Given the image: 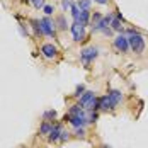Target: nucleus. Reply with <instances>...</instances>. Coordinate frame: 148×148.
<instances>
[{
    "label": "nucleus",
    "mask_w": 148,
    "mask_h": 148,
    "mask_svg": "<svg viewBox=\"0 0 148 148\" xmlns=\"http://www.w3.org/2000/svg\"><path fill=\"white\" fill-rule=\"evenodd\" d=\"M128 41H130V48L133 49L136 55L143 53V49H145V38H143L141 34H138V32H134V31H130Z\"/></svg>",
    "instance_id": "f257e3e1"
},
{
    "label": "nucleus",
    "mask_w": 148,
    "mask_h": 148,
    "mask_svg": "<svg viewBox=\"0 0 148 148\" xmlns=\"http://www.w3.org/2000/svg\"><path fill=\"white\" fill-rule=\"evenodd\" d=\"M70 31H72V36H73V39L77 41V43H80V41L85 39V26H84V24L73 22L72 27H70Z\"/></svg>",
    "instance_id": "f03ea898"
},
{
    "label": "nucleus",
    "mask_w": 148,
    "mask_h": 148,
    "mask_svg": "<svg viewBox=\"0 0 148 148\" xmlns=\"http://www.w3.org/2000/svg\"><path fill=\"white\" fill-rule=\"evenodd\" d=\"M97 55H99V49L95 46H90V48H85V49L80 51V58L85 65H89L94 58H97Z\"/></svg>",
    "instance_id": "7ed1b4c3"
},
{
    "label": "nucleus",
    "mask_w": 148,
    "mask_h": 148,
    "mask_svg": "<svg viewBox=\"0 0 148 148\" xmlns=\"http://www.w3.org/2000/svg\"><path fill=\"white\" fill-rule=\"evenodd\" d=\"M114 48L121 51V53H126L128 49H130V41H128V38L124 36V34H119L114 38Z\"/></svg>",
    "instance_id": "20e7f679"
},
{
    "label": "nucleus",
    "mask_w": 148,
    "mask_h": 148,
    "mask_svg": "<svg viewBox=\"0 0 148 148\" xmlns=\"http://www.w3.org/2000/svg\"><path fill=\"white\" fill-rule=\"evenodd\" d=\"M39 24H41V31H43L45 36H55V22L51 19L45 17V19L39 21Z\"/></svg>",
    "instance_id": "39448f33"
},
{
    "label": "nucleus",
    "mask_w": 148,
    "mask_h": 148,
    "mask_svg": "<svg viewBox=\"0 0 148 148\" xmlns=\"http://www.w3.org/2000/svg\"><path fill=\"white\" fill-rule=\"evenodd\" d=\"M68 121H70V124L75 126V128H84V126L89 124V121H87V112H84V114H80V116H68Z\"/></svg>",
    "instance_id": "423d86ee"
},
{
    "label": "nucleus",
    "mask_w": 148,
    "mask_h": 148,
    "mask_svg": "<svg viewBox=\"0 0 148 148\" xmlns=\"http://www.w3.org/2000/svg\"><path fill=\"white\" fill-rule=\"evenodd\" d=\"M41 53H43L45 58H55L58 55V49H56V46H53V45H43L41 46Z\"/></svg>",
    "instance_id": "0eeeda50"
},
{
    "label": "nucleus",
    "mask_w": 148,
    "mask_h": 148,
    "mask_svg": "<svg viewBox=\"0 0 148 148\" xmlns=\"http://www.w3.org/2000/svg\"><path fill=\"white\" fill-rule=\"evenodd\" d=\"M63 131V128H61V124H55L53 128H51V133L48 134V140H49V143H55V141H58L60 140V134Z\"/></svg>",
    "instance_id": "6e6552de"
},
{
    "label": "nucleus",
    "mask_w": 148,
    "mask_h": 148,
    "mask_svg": "<svg viewBox=\"0 0 148 148\" xmlns=\"http://www.w3.org/2000/svg\"><path fill=\"white\" fill-rule=\"evenodd\" d=\"M99 106H101V109H102V111L114 109V106H112V102H111L109 95H102V97H99Z\"/></svg>",
    "instance_id": "1a4fd4ad"
},
{
    "label": "nucleus",
    "mask_w": 148,
    "mask_h": 148,
    "mask_svg": "<svg viewBox=\"0 0 148 148\" xmlns=\"http://www.w3.org/2000/svg\"><path fill=\"white\" fill-rule=\"evenodd\" d=\"M107 95H109V99H111V102H112V106H114V107H116V106L123 101V94H121L119 90H111Z\"/></svg>",
    "instance_id": "9d476101"
},
{
    "label": "nucleus",
    "mask_w": 148,
    "mask_h": 148,
    "mask_svg": "<svg viewBox=\"0 0 148 148\" xmlns=\"http://www.w3.org/2000/svg\"><path fill=\"white\" fill-rule=\"evenodd\" d=\"M104 17L101 14H99V12H95V14L92 15V19H90V24H92V29L95 31L97 29V26H99V24H101V21H102Z\"/></svg>",
    "instance_id": "9b49d317"
},
{
    "label": "nucleus",
    "mask_w": 148,
    "mask_h": 148,
    "mask_svg": "<svg viewBox=\"0 0 148 148\" xmlns=\"http://www.w3.org/2000/svg\"><path fill=\"white\" fill-rule=\"evenodd\" d=\"M84 112H85V109H84V107H80V106L77 104V106H72V107H70L68 116H80V114H84Z\"/></svg>",
    "instance_id": "f8f14e48"
},
{
    "label": "nucleus",
    "mask_w": 148,
    "mask_h": 148,
    "mask_svg": "<svg viewBox=\"0 0 148 148\" xmlns=\"http://www.w3.org/2000/svg\"><path fill=\"white\" fill-rule=\"evenodd\" d=\"M51 128H53V124L48 123V121H45V123L41 124V128H39V134H49L51 133Z\"/></svg>",
    "instance_id": "ddd939ff"
},
{
    "label": "nucleus",
    "mask_w": 148,
    "mask_h": 148,
    "mask_svg": "<svg viewBox=\"0 0 148 148\" xmlns=\"http://www.w3.org/2000/svg\"><path fill=\"white\" fill-rule=\"evenodd\" d=\"M89 21H90V12L89 10H82V12H80V19H78V22L85 26Z\"/></svg>",
    "instance_id": "4468645a"
},
{
    "label": "nucleus",
    "mask_w": 148,
    "mask_h": 148,
    "mask_svg": "<svg viewBox=\"0 0 148 148\" xmlns=\"http://www.w3.org/2000/svg\"><path fill=\"white\" fill-rule=\"evenodd\" d=\"M121 21H123V17L121 15H116L114 19H112V22H111V26H112V29L114 31H121Z\"/></svg>",
    "instance_id": "2eb2a0df"
},
{
    "label": "nucleus",
    "mask_w": 148,
    "mask_h": 148,
    "mask_svg": "<svg viewBox=\"0 0 148 148\" xmlns=\"http://www.w3.org/2000/svg\"><path fill=\"white\" fill-rule=\"evenodd\" d=\"M77 5H78V9H80V10H89L90 0H78V2H77Z\"/></svg>",
    "instance_id": "dca6fc26"
},
{
    "label": "nucleus",
    "mask_w": 148,
    "mask_h": 148,
    "mask_svg": "<svg viewBox=\"0 0 148 148\" xmlns=\"http://www.w3.org/2000/svg\"><path fill=\"white\" fill-rule=\"evenodd\" d=\"M31 24H32V29L36 34H43V31H41V24H39V21H31Z\"/></svg>",
    "instance_id": "f3484780"
},
{
    "label": "nucleus",
    "mask_w": 148,
    "mask_h": 148,
    "mask_svg": "<svg viewBox=\"0 0 148 148\" xmlns=\"http://www.w3.org/2000/svg\"><path fill=\"white\" fill-rule=\"evenodd\" d=\"M43 118L48 121V119H55L56 118V111H53V109H49V111H46L45 114H43Z\"/></svg>",
    "instance_id": "a211bd4d"
},
{
    "label": "nucleus",
    "mask_w": 148,
    "mask_h": 148,
    "mask_svg": "<svg viewBox=\"0 0 148 148\" xmlns=\"http://www.w3.org/2000/svg\"><path fill=\"white\" fill-rule=\"evenodd\" d=\"M29 2L36 7V9H43V7H45V0H29Z\"/></svg>",
    "instance_id": "6ab92c4d"
},
{
    "label": "nucleus",
    "mask_w": 148,
    "mask_h": 148,
    "mask_svg": "<svg viewBox=\"0 0 148 148\" xmlns=\"http://www.w3.org/2000/svg\"><path fill=\"white\" fill-rule=\"evenodd\" d=\"M43 10H45L46 15H51L53 12H55V7H53V5H45V7H43Z\"/></svg>",
    "instance_id": "aec40b11"
},
{
    "label": "nucleus",
    "mask_w": 148,
    "mask_h": 148,
    "mask_svg": "<svg viewBox=\"0 0 148 148\" xmlns=\"http://www.w3.org/2000/svg\"><path fill=\"white\" fill-rule=\"evenodd\" d=\"M58 24H60L58 26L60 29H66V22H65V17H63V15H60L58 17Z\"/></svg>",
    "instance_id": "412c9836"
},
{
    "label": "nucleus",
    "mask_w": 148,
    "mask_h": 148,
    "mask_svg": "<svg viewBox=\"0 0 148 148\" xmlns=\"http://www.w3.org/2000/svg\"><path fill=\"white\" fill-rule=\"evenodd\" d=\"M68 138H70V133L63 130V131H61V134H60V141H66Z\"/></svg>",
    "instance_id": "4be33fe9"
},
{
    "label": "nucleus",
    "mask_w": 148,
    "mask_h": 148,
    "mask_svg": "<svg viewBox=\"0 0 148 148\" xmlns=\"http://www.w3.org/2000/svg\"><path fill=\"white\" fill-rule=\"evenodd\" d=\"M82 94H84V85H78L73 95H75V97H82Z\"/></svg>",
    "instance_id": "5701e85b"
},
{
    "label": "nucleus",
    "mask_w": 148,
    "mask_h": 148,
    "mask_svg": "<svg viewBox=\"0 0 148 148\" xmlns=\"http://www.w3.org/2000/svg\"><path fill=\"white\" fill-rule=\"evenodd\" d=\"M75 133H77V136H78V138H84V128H75Z\"/></svg>",
    "instance_id": "b1692460"
},
{
    "label": "nucleus",
    "mask_w": 148,
    "mask_h": 148,
    "mask_svg": "<svg viewBox=\"0 0 148 148\" xmlns=\"http://www.w3.org/2000/svg\"><path fill=\"white\" fill-rule=\"evenodd\" d=\"M97 3H101V5H104V3H107V0H95Z\"/></svg>",
    "instance_id": "393cba45"
},
{
    "label": "nucleus",
    "mask_w": 148,
    "mask_h": 148,
    "mask_svg": "<svg viewBox=\"0 0 148 148\" xmlns=\"http://www.w3.org/2000/svg\"><path fill=\"white\" fill-rule=\"evenodd\" d=\"M102 148H111V147H107V145H106V147H102Z\"/></svg>",
    "instance_id": "a878e982"
}]
</instances>
